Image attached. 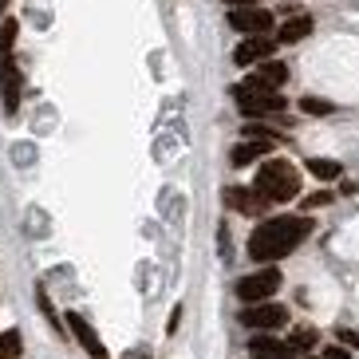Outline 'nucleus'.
<instances>
[{"label":"nucleus","mask_w":359,"mask_h":359,"mask_svg":"<svg viewBox=\"0 0 359 359\" xmlns=\"http://www.w3.org/2000/svg\"><path fill=\"white\" fill-rule=\"evenodd\" d=\"M308 174L320 178V182H336L344 170H339V162H332V158H312V162H308Z\"/></svg>","instance_id":"2eb2a0df"},{"label":"nucleus","mask_w":359,"mask_h":359,"mask_svg":"<svg viewBox=\"0 0 359 359\" xmlns=\"http://www.w3.org/2000/svg\"><path fill=\"white\" fill-rule=\"evenodd\" d=\"M249 351L253 355H292V344H285V339H269V336H257L253 344H249Z\"/></svg>","instance_id":"ddd939ff"},{"label":"nucleus","mask_w":359,"mask_h":359,"mask_svg":"<svg viewBox=\"0 0 359 359\" xmlns=\"http://www.w3.org/2000/svg\"><path fill=\"white\" fill-rule=\"evenodd\" d=\"M135 359H150V355H135Z\"/></svg>","instance_id":"b1692460"},{"label":"nucleus","mask_w":359,"mask_h":359,"mask_svg":"<svg viewBox=\"0 0 359 359\" xmlns=\"http://www.w3.org/2000/svg\"><path fill=\"white\" fill-rule=\"evenodd\" d=\"M320 359H324V355H320Z\"/></svg>","instance_id":"393cba45"},{"label":"nucleus","mask_w":359,"mask_h":359,"mask_svg":"<svg viewBox=\"0 0 359 359\" xmlns=\"http://www.w3.org/2000/svg\"><path fill=\"white\" fill-rule=\"evenodd\" d=\"M280 285H285V276H280L276 264L257 269V273L237 280V300H241V304H264V300H273V296L280 292Z\"/></svg>","instance_id":"20e7f679"},{"label":"nucleus","mask_w":359,"mask_h":359,"mask_svg":"<svg viewBox=\"0 0 359 359\" xmlns=\"http://www.w3.org/2000/svg\"><path fill=\"white\" fill-rule=\"evenodd\" d=\"M336 339H339V344H344L348 351H359V332H351V327H339Z\"/></svg>","instance_id":"aec40b11"},{"label":"nucleus","mask_w":359,"mask_h":359,"mask_svg":"<svg viewBox=\"0 0 359 359\" xmlns=\"http://www.w3.org/2000/svg\"><path fill=\"white\" fill-rule=\"evenodd\" d=\"M304 36H312V16H292L276 28V43H300Z\"/></svg>","instance_id":"f8f14e48"},{"label":"nucleus","mask_w":359,"mask_h":359,"mask_svg":"<svg viewBox=\"0 0 359 359\" xmlns=\"http://www.w3.org/2000/svg\"><path fill=\"white\" fill-rule=\"evenodd\" d=\"M20 355V332H4L0 336V359H16Z\"/></svg>","instance_id":"6ab92c4d"},{"label":"nucleus","mask_w":359,"mask_h":359,"mask_svg":"<svg viewBox=\"0 0 359 359\" xmlns=\"http://www.w3.org/2000/svg\"><path fill=\"white\" fill-rule=\"evenodd\" d=\"M253 190L261 194L269 205H280V201H292L296 194H300V174H296V166L285 158H264L261 170H257Z\"/></svg>","instance_id":"f03ea898"},{"label":"nucleus","mask_w":359,"mask_h":359,"mask_svg":"<svg viewBox=\"0 0 359 359\" xmlns=\"http://www.w3.org/2000/svg\"><path fill=\"white\" fill-rule=\"evenodd\" d=\"M20 91H24V75L16 67V60H0V103H4V115H16L20 111Z\"/></svg>","instance_id":"0eeeda50"},{"label":"nucleus","mask_w":359,"mask_h":359,"mask_svg":"<svg viewBox=\"0 0 359 359\" xmlns=\"http://www.w3.org/2000/svg\"><path fill=\"white\" fill-rule=\"evenodd\" d=\"M300 111H304V115H332V111H336V103L316 99V95H304V99H300Z\"/></svg>","instance_id":"f3484780"},{"label":"nucleus","mask_w":359,"mask_h":359,"mask_svg":"<svg viewBox=\"0 0 359 359\" xmlns=\"http://www.w3.org/2000/svg\"><path fill=\"white\" fill-rule=\"evenodd\" d=\"M276 55V40L273 36H245L237 43V52H233V64L237 67H253V64H264V60H273Z\"/></svg>","instance_id":"6e6552de"},{"label":"nucleus","mask_w":359,"mask_h":359,"mask_svg":"<svg viewBox=\"0 0 359 359\" xmlns=\"http://www.w3.org/2000/svg\"><path fill=\"white\" fill-rule=\"evenodd\" d=\"M276 142H264V138H245V142H237L229 154L233 166H253L257 158H269V150H273Z\"/></svg>","instance_id":"9b49d317"},{"label":"nucleus","mask_w":359,"mask_h":359,"mask_svg":"<svg viewBox=\"0 0 359 359\" xmlns=\"http://www.w3.org/2000/svg\"><path fill=\"white\" fill-rule=\"evenodd\" d=\"M312 229H316V225H312L308 213H300V217H292V213H285V217H264V222L249 233V257L261 261V264L285 261L288 253H296V249L312 237Z\"/></svg>","instance_id":"f257e3e1"},{"label":"nucleus","mask_w":359,"mask_h":359,"mask_svg":"<svg viewBox=\"0 0 359 359\" xmlns=\"http://www.w3.org/2000/svg\"><path fill=\"white\" fill-rule=\"evenodd\" d=\"M233 99H237V107H241L245 118L280 115V111H285V99H280V91H276V87H269L264 79H257V75H249L245 83L233 87Z\"/></svg>","instance_id":"7ed1b4c3"},{"label":"nucleus","mask_w":359,"mask_h":359,"mask_svg":"<svg viewBox=\"0 0 359 359\" xmlns=\"http://www.w3.org/2000/svg\"><path fill=\"white\" fill-rule=\"evenodd\" d=\"M327 201H332V194H327V190L312 194V198H304V213H308V210H320V205H327Z\"/></svg>","instance_id":"412c9836"},{"label":"nucleus","mask_w":359,"mask_h":359,"mask_svg":"<svg viewBox=\"0 0 359 359\" xmlns=\"http://www.w3.org/2000/svg\"><path fill=\"white\" fill-rule=\"evenodd\" d=\"M316 339H320V332H316V327H296V332H292V348L312 351V348H316Z\"/></svg>","instance_id":"a211bd4d"},{"label":"nucleus","mask_w":359,"mask_h":359,"mask_svg":"<svg viewBox=\"0 0 359 359\" xmlns=\"http://www.w3.org/2000/svg\"><path fill=\"white\" fill-rule=\"evenodd\" d=\"M229 24H233L241 36H269V32H273V12L261 8V4L233 8V12H229Z\"/></svg>","instance_id":"423d86ee"},{"label":"nucleus","mask_w":359,"mask_h":359,"mask_svg":"<svg viewBox=\"0 0 359 359\" xmlns=\"http://www.w3.org/2000/svg\"><path fill=\"white\" fill-rule=\"evenodd\" d=\"M241 324L253 327V332H276V327L288 324V308L276 304V300H264V304H245L241 308Z\"/></svg>","instance_id":"39448f33"},{"label":"nucleus","mask_w":359,"mask_h":359,"mask_svg":"<svg viewBox=\"0 0 359 359\" xmlns=\"http://www.w3.org/2000/svg\"><path fill=\"white\" fill-rule=\"evenodd\" d=\"M8 4H12V0H0V20H4V12H8Z\"/></svg>","instance_id":"5701e85b"},{"label":"nucleus","mask_w":359,"mask_h":359,"mask_svg":"<svg viewBox=\"0 0 359 359\" xmlns=\"http://www.w3.org/2000/svg\"><path fill=\"white\" fill-rule=\"evenodd\" d=\"M225 205L237 210V213H249V217L269 210V201H264L257 190H245V186H229V190H225Z\"/></svg>","instance_id":"9d476101"},{"label":"nucleus","mask_w":359,"mask_h":359,"mask_svg":"<svg viewBox=\"0 0 359 359\" xmlns=\"http://www.w3.org/2000/svg\"><path fill=\"white\" fill-rule=\"evenodd\" d=\"M257 79H264L269 87H280L288 79V67L280 64V60H264L261 64V72H257Z\"/></svg>","instance_id":"4468645a"},{"label":"nucleus","mask_w":359,"mask_h":359,"mask_svg":"<svg viewBox=\"0 0 359 359\" xmlns=\"http://www.w3.org/2000/svg\"><path fill=\"white\" fill-rule=\"evenodd\" d=\"M16 32H20V24H16V20H0V60H8V55H12Z\"/></svg>","instance_id":"dca6fc26"},{"label":"nucleus","mask_w":359,"mask_h":359,"mask_svg":"<svg viewBox=\"0 0 359 359\" xmlns=\"http://www.w3.org/2000/svg\"><path fill=\"white\" fill-rule=\"evenodd\" d=\"M348 355H351V351L344 348V344H332V348L324 351V359H348Z\"/></svg>","instance_id":"4be33fe9"},{"label":"nucleus","mask_w":359,"mask_h":359,"mask_svg":"<svg viewBox=\"0 0 359 359\" xmlns=\"http://www.w3.org/2000/svg\"><path fill=\"white\" fill-rule=\"evenodd\" d=\"M67 327H72V336L79 339V348H83L91 359H111V355H107V348H103V339H99V332L87 324V316H79V312H67Z\"/></svg>","instance_id":"1a4fd4ad"}]
</instances>
